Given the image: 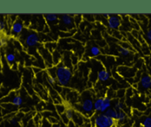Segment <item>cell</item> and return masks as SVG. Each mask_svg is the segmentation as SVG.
<instances>
[{"label": "cell", "mask_w": 151, "mask_h": 127, "mask_svg": "<svg viewBox=\"0 0 151 127\" xmlns=\"http://www.w3.org/2000/svg\"><path fill=\"white\" fill-rule=\"evenodd\" d=\"M113 109L116 110L117 112L122 111V109H124V103L121 101H116L113 105Z\"/></svg>", "instance_id": "cell-18"}, {"label": "cell", "mask_w": 151, "mask_h": 127, "mask_svg": "<svg viewBox=\"0 0 151 127\" xmlns=\"http://www.w3.org/2000/svg\"><path fill=\"white\" fill-rule=\"evenodd\" d=\"M56 78L60 86L68 85L72 78V72L66 66L60 65L56 69Z\"/></svg>", "instance_id": "cell-1"}, {"label": "cell", "mask_w": 151, "mask_h": 127, "mask_svg": "<svg viewBox=\"0 0 151 127\" xmlns=\"http://www.w3.org/2000/svg\"><path fill=\"white\" fill-rule=\"evenodd\" d=\"M11 103L15 106H20L23 103V100L19 95H16L11 100Z\"/></svg>", "instance_id": "cell-14"}, {"label": "cell", "mask_w": 151, "mask_h": 127, "mask_svg": "<svg viewBox=\"0 0 151 127\" xmlns=\"http://www.w3.org/2000/svg\"><path fill=\"white\" fill-rule=\"evenodd\" d=\"M96 127H115L116 120L106 116L104 113H100L94 119Z\"/></svg>", "instance_id": "cell-3"}, {"label": "cell", "mask_w": 151, "mask_h": 127, "mask_svg": "<svg viewBox=\"0 0 151 127\" xmlns=\"http://www.w3.org/2000/svg\"><path fill=\"white\" fill-rule=\"evenodd\" d=\"M143 127H151V116L145 117L142 122Z\"/></svg>", "instance_id": "cell-19"}, {"label": "cell", "mask_w": 151, "mask_h": 127, "mask_svg": "<svg viewBox=\"0 0 151 127\" xmlns=\"http://www.w3.org/2000/svg\"><path fill=\"white\" fill-rule=\"evenodd\" d=\"M119 52L123 56H127L130 53V50L125 47H120L119 49Z\"/></svg>", "instance_id": "cell-20"}, {"label": "cell", "mask_w": 151, "mask_h": 127, "mask_svg": "<svg viewBox=\"0 0 151 127\" xmlns=\"http://www.w3.org/2000/svg\"><path fill=\"white\" fill-rule=\"evenodd\" d=\"M45 19L47 20L48 22L50 23L56 22V21H58V19H59L58 18V16L54 14H46V15H45Z\"/></svg>", "instance_id": "cell-13"}, {"label": "cell", "mask_w": 151, "mask_h": 127, "mask_svg": "<svg viewBox=\"0 0 151 127\" xmlns=\"http://www.w3.org/2000/svg\"><path fill=\"white\" fill-rule=\"evenodd\" d=\"M42 127H52V124L49 122L47 119H43L42 122Z\"/></svg>", "instance_id": "cell-24"}, {"label": "cell", "mask_w": 151, "mask_h": 127, "mask_svg": "<svg viewBox=\"0 0 151 127\" xmlns=\"http://www.w3.org/2000/svg\"><path fill=\"white\" fill-rule=\"evenodd\" d=\"M141 85L144 89H150L151 88V77L149 75H144L140 80Z\"/></svg>", "instance_id": "cell-7"}, {"label": "cell", "mask_w": 151, "mask_h": 127, "mask_svg": "<svg viewBox=\"0 0 151 127\" xmlns=\"http://www.w3.org/2000/svg\"><path fill=\"white\" fill-rule=\"evenodd\" d=\"M97 77H98V79L100 81L105 82L110 79V76L109 72H107V70H100V71H99Z\"/></svg>", "instance_id": "cell-9"}, {"label": "cell", "mask_w": 151, "mask_h": 127, "mask_svg": "<svg viewBox=\"0 0 151 127\" xmlns=\"http://www.w3.org/2000/svg\"><path fill=\"white\" fill-rule=\"evenodd\" d=\"M104 114L106 115V116L116 120V116H117V114H118V112H117L116 110H115L113 108L110 107L109 108V109H107Z\"/></svg>", "instance_id": "cell-12"}, {"label": "cell", "mask_w": 151, "mask_h": 127, "mask_svg": "<svg viewBox=\"0 0 151 127\" xmlns=\"http://www.w3.org/2000/svg\"><path fill=\"white\" fill-rule=\"evenodd\" d=\"M103 106V98H97L93 103V108L96 112H101Z\"/></svg>", "instance_id": "cell-11"}, {"label": "cell", "mask_w": 151, "mask_h": 127, "mask_svg": "<svg viewBox=\"0 0 151 127\" xmlns=\"http://www.w3.org/2000/svg\"><path fill=\"white\" fill-rule=\"evenodd\" d=\"M126 119H127V115H126V113L124 112V111H120V112H118L116 118V121L117 122L123 123Z\"/></svg>", "instance_id": "cell-15"}, {"label": "cell", "mask_w": 151, "mask_h": 127, "mask_svg": "<svg viewBox=\"0 0 151 127\" xmlns=\"http://www.w3.org/2000/svg\"><path fill=\"white\" fill-rule=\"evenodd\" d=\"M23 28H24V25L23 23L21 21H16L14 22L11 27V33L13 35H19L23 31Z\"/></svg>", "instance_id": "cell-6"}, {"label": "cell", "mask_w": 151, "mask_h": 127, "mask_svg": "<svg viewBox=\"0 0 151 127\" xmlns=\"http://www.w3.org/2000/svg\"><path fill=\"white\" fill-rule=\"evenodd\" d=\"M147 38L150 41H151V29H149L147 32Z\"/></svg>", "instance_id": "cell-30"}, {"label": "cell", "mask_w": 151, "mask_h": 127, "mask_svg": "<svg viewBox=\"0 0 151 127\" xmlns=\"http://www.w3.org/2000/svg\"><path fill=\"white\" fill-rule=\"evenodd\" d=\"M90 53H91V56H93V57H96V56H98L101 54V50H100L99 47H97V46L93 45L91 47Z\"/></svg>", "instance_id": "cell-16"}, {"label": "cell", "mask_w": 151, "mask_h": 127, "mask_svg": "<svg viewBox=\"0 0 151 127\" xmlns=\"http://www.w3.org/2000/svg\"><path fill=\"white\" fill-rule=\"evenodd\" d=\"M103 16L104 17V18H107V19H109L110 17V14H103Z\"/></svg>", "instance_id": "cell-33"}, {"label": "cell", "mask_w": 151, "mask_h": 127, "mask_svg": "<svg viewBox=\"0 0 151 127\" xmlns=\"http://www.w3.org/2000/svg\"><path fill=\"white\" fill-rule=\"evenodd\" d=\"M40 43V37L36 33H30L25 39V44L28 47H33Z\"/></svg>", "instance_id": "cell-4"}, {"label": "cell", "mask_w": 151, "mask_h": 127, "mask_svg": "<svg viewBox=\"0 0 151 127\" xmlns=\"http://www.w3.org/2000/svg\"><path fill=\"white\" fill-rule=\"evenodd\" d=\"M52 127H63V126H62L60 123H58L54 124V125H52Z\"/></svg>", "instance_id": "cell-32"}, {"label": "cell", "mask_w": 151, "mask_h": 127, "mask_svg": "<svg viewBox=\"0 0 151 127\" xmlns=\"http://www.w3.org/2000/svg\"><path fill=\"white\" fill-rule=\"evenodd\" d=\"M65 115L69 121H72L74 115H75V112H74L73 109L72 108L69 107L68 108V109H66V110H65Z\"/></svg>", "instance_id": "cell-17"}, {"label": "cell", "mask_w": 151, "mask_h": 127, "mask_svg": "<svg viewBox=\"0 0 151 127\" xmlns=\"http://www.w3.org/2000/svg\"><path fill=\"white\" fill-rule=\"evenodd\" d=\"M7 44H8V41H7L6 39L4 37H1L0 38V47H6Z\"/></svg>", "instance_id": "cell-25"}, {"label": "cell", "mask_w": 151, "mask_h": 127, "mask_svg": "<svg viewBox=\"0 0 151 127\" xmlns=\"http://www.w3.org/2000/svg\"><path fill=\"white\" fill-rule=\"evenodd\" d=\"M121 18L119 16H110V18L107 19V24H108V27L110 29H112V30H118L120 26H121Z\"/></svg>", "instance_id": "cell-5"}, {"label": "cell", "mask_w": 151, "mask_h": 127, "mask_svg": "<svg viewBox=\"0 0 151 127\" xmlns=\"http://www.w3.org/2000/svg\"><path fill=\"white\" fill-rule=\"evenodd\" d=\"M56 110H57L58 113L61 115H62V114L65 113L66 109H65V106H63V105L62 104H59V105H56Z\"/></svg>", "instance_id": "cell-22"}, {"label": "cell", "mask_w": 151, "mask_h": 127, "mask_svg": "<svg viewBox=\"0 0 151 127\" xmlns=\"http://www.w3.org/2000/svg\"><path fill=\"white\" fill-rule=\"evenodd\" d=\"M86 95H82V102H81V112L86 115L87 117H90L93 115V101L91 96L86 92Z\"/></svg>", "instance_id": "cell-2"}, {"label": "cell", "mask_w": 151, "mask_h": 127, "mask_svg": "<svg viewBox=\"0 0 151 127\" xmlns=\"http://www.w3.org/2000/svg\"><path fill=\"white\" fill-rule=\"evenodd\" d=\"M10 123H11L13 126H16L17 124V123H18V121H17V119L16 118H12L10 120Z\"/></svg>", "instance_id": "cell-29"}, {"label": "cell", "mask_w": 151, "mask_h": 127, "mask_svg": "<svg viewBox=\"0 0 151 127\" xmlns=\"http://www.w3.org/2000/svg\"><path fill=\"white\" fill-rule=\"evenodd\" d=\"M47 81H48V83H50V84L55 85L56 81H57V80H56V78L55 77V76H49L48 78H47Z\"/></svg>", "instance_id": "cell-23"}, {"label": "cell", "mask_w": 151, "mask_h": 127, "mask_svg": "<svg viewBox=\"0 0 151 127\" xmlns=\"http://www.w3.org/2000/svg\"><path fill=\"white\" fill-rule=\"evenodd\" d=\"M6 60L10 64L13 63L16 60V56L14 53H8L6 55Z\"/></svg>", "instance_id": "cell-21"}, {"label": "cell", "mask_w": 151, "mask_h": 127, "mask_svg": "<svg viewBox=\"0 0 151 127\" xmlns=\"http://www.w3.org/2000/svg\"><path fill=\"white\" fill-rule=\"evenodd\" d=\"M47 120L49 121V122L50 123L52 124V125H54V124H56L59 123V121H58V119L57 118H56L55 117H49L48 118H47Z\"/></svg>", "instance_id": "cell-26"}, {"label": "cell", "mask_w": 151, "mask_h": 127, "mask_svg": "<svg viewBox=\"0 0 151 127\" xmlns=\"http://www.w3.org/2000/svg\"><path fill=\"white\" fill-rule=\"evenodd\" d=\"M61 20L66 27H69V28L73 27V20L71 16L68 15V14H63L61 17Z\"/></svg>", "instance_id": "cell-8"}, {"label": "cell", "mask_w": 151, "mask_h": 127, "mask_svg": "<svg viewBox=\"0 0 151 127\" xmlns=\"http://www.w3.org/2000/svg\"><path fill=\"white\" fill-rule=\"evenodd\" d=\"M60 116H61V118H62V122H63L64 123H65V124H66V125H68V123H69V121H69V120L68 119V118H67V117L65 116V113L62 114V115H61Z\"/></svg>", "instance_id": "cell-28"}, {"label": "cell", "mask_w": 151, "mask_h": 127, "mask_svg": "<svg viewBox=\"0 0 151 127\" xmlns=\"http://www.w3.org/2000/svg\"><path fill=\"white\" fill-rule=\"evenodd\" d=\"M5 26H6V24H5V21L0 19V32H2L5 30Z\"/></svg>", "instance_id": "cell-27"}, {"label": "cell", "mask_w": 151, "mask_h": 127, "mask_svg": "<svg viewBox=\"0 0 151 127\" xmlns=\"http://www.w3.org/2000/svg\"><path fill=\"white\" fill-rule=\"evenodd\" d=\"M68 125V127H76L75 123H74L73 121H70Z\"/></svg>", "instance_id": "cell-31"}, {"label": "cell", "mask_w": 151, "mask_h": 127, "mask_svg": "<svg viewBox=\"0 0 151 127\" xmlns=\"http://www.w3.org/2000/svg\"><path fill=\"white\" fill-rule=\"evenodd\" d=\"M110 106H111V100L107 97L103 98V106L100 112L104 113V112H105L109 108H110Z\"/></svg>", "instance_id": "cell-10"}]
</instances>
